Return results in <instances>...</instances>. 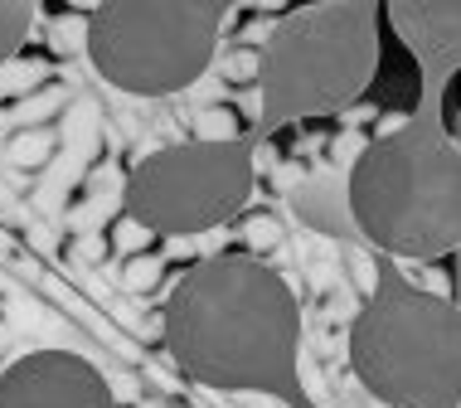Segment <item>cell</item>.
I'll list each match as a JSON object with an SVG mask.
<instances>
[{"label": "cell", "mask_w": 461, "mask_h": 408, "mask_svg": "<svg viewBox=\"0 0 461 408\" xmlns=\"http://www.w3.org/2000/svg\"><path fill=\"white\" fill-rule=\"evenodd\" d=\"M166 350L194 385L229 394H296L302 302L253 253L194 263L166 302Z\"/></svg>", "instance_id": "6da1fadb"}, {"label": "cell", "mask_w": 461, "mask_h": 408, "mask_svg": "<svg viewBox=\"0 0 461 408\" xmlns=\"http://www.w3.org/2000/svg\"><path fill=\"white\" fill-rule=\"evenodd\" d=\"M345 195L359 233L403 263L461 249V146L428 122L384 127L355 156Z\"/></svg>", "instance_id": "7a4b0ae2"}, {"label": "cell", "mask_w": 461, "mask_h": 408, "mask_svg": "<svg viewBox=\"0 0 461 408\" xmlns=\"http://www.w3.org/2000/svg\"><path fill=\"white\" fill-rule=\"evenodd\" d=\"M350 365L389 408H456L461 306L413 287L403 272H384L350 326Z\"/></svg>", "instance_id": "3957f363"}, {"label": "cell", "mask_w": 461, "mask_h": 408, "mask_svg": "<svg viewBox=\"0 0 461 408\" xmlns=\"http://www.w3.org/2000/svg\"><path fill=\"white\" fill-rule=\"evenodd\" d=\"M379 20L374 0L282 10L263 49V122L286 127L350 107L379 68Z\"/></svg>", "instance_id": "277c9868"}, {"label": "cell", "mask_w": 461, "mask_h": 408, "mask_svg": "<svg viewBox=\"0 0 461 408\" xmlns=\"http://www.w3.org/2000/svg\"><path fill=\"white\" fill-rule=\"evenodd\" d=\"M223 0H107L88 10V59L131 97H176L214 64Z\"/></svg>", "instance_id": "5b68a950"}, {"label": "cell", "mask_w": 461, "mask_h": 408, "mask_svg": "<svg viewBox=\"0 0 461 408\" xmlns=\"http://www.w3.org/2000/svg\"><path fill=\"white\" fill-rule=\"evenodd\" d=\"M253 195V146L248 141H180L151 151L127 180V219L160 239H199L229 224Z\"/></svg>", "instance_id": "8992f818"}, {"label": "cell", "mask_w": 461, "mask_h": 408, "mask_svg": "<svg viewBox=\"0 0 461 408\" xmlns=\"http://www.w3.org/2000/svg\"><path fill=\"white\" fill-rule=\"evenodd\" d=\"M0 408H117L103 369L73 350H30L0 369Z\"/></svg>", "instance_id": "52a82bcc"}, {"label": "cell", "mask_w": 461, "mask_h": 408, "mask_svg": "<svg viewBox=\"0 0 461 408\" xmlns=\"http://www.w3.org/2000/svg\"><path fill=\"white\" fill-rule=\"evenodd\" d=\"M422 59H461V0H413L384 10Z\"/></svg>", "instance_id": "ba28073f"}, {"label": "cell", "mask_w": 461, "mask_h": 408, "mask_svg": "<svg viewBox=\"0 0 461 408\" xmlns=\"http://www.w3.org/2000/svg\"><path fill=\"white\" fill-rule=\"evenodd\" d=\"M30 24H34V5L30 0H0V68L24 49L30 40Z\"/></svg>", "instance_id": "9c48e42d"}, {"label": "cell", "mask_w": 461, "mask_h": 408, "mask_svg": "<svg viewBox=\"0 0 461 408\" xmlns=\"http://www.w3.org/2000/svg\"><path fill=\"white\" fill-rule=\"evenodd\" d=\"M190 131H194V141H209V146L243 141L239 136V113H233V107H204V113H194Z\"/></svg>", "instance_id": "30bf717a"}, {"label": "cell", "mask_w": 461, "mask_h": 408, "mask_svg": "<svg viewBox=\"0 0 461 408\" xmlns=\"http://www.w3.org/2000/svg\"><path fill=\"white\" fill-rule=\"evenodd\" d=\"M160 272H166V258L160 253H136V258H127V267H122V287L127 292H156Z\"/></svg>", "instance_id": "8fae6325"}, {"label": "cell", "mask_w": 461, "mask_h": 408, "mask_svg": "<svg viewBox=\"0 0 461 408\" xmlns=\"http://www.w3.org/2000/svg\"><path fill=\"white\" fill-rule=\"evenodd\" d=\"M54 156V131H20L15 141H10V160H15V166H44V160Z\"/></svg>", "instance_id": "7c38bea8"}, {"label": "cell", "mask_w": 461, "mask_h": 408, "mask_svg": "<svg viewBox=\"0 0 461 408\" xmlns=\"http://www.w3.org/2000/svg\"><path fill=\"white\" fill-rule=\"evenodd\" d=\"M223 78L229 83H263V54L258 49H233L223 59Z\"/></svg>", "instance_id": "4fadbf2b"}, {"label": "cell", "mask_w": 461, "mask_h": 408, "mask_svg": "<svg viewBox=\"0 0 461 408\" xmlns=\"http://www.w3.org/2000/svg\"><path fill=\"white\" fill-rule=\"evenodd\" d=\"M243 239H248V249H253V258H258V253H272V249L282 243V224H277L272 214H253V219L243 224Z\"/></svg>", "instance_id": "5bb4252c"}, {"label": "cell", "mask_w": 461, "mask_h": 408, "mask_svg": "<svg viewBox=\"0 0 461 408\" xmlns=\"http://www.w3.org/2000/svg\"><path fill=\"white\" fill-rule=\"evenodd\" d=\"M151 239H156V233L146 229V224H136V219H122V224L112 229V243H117V249L127 253V258H136V253H151Z\"/></svg>", "instance_id": "9a60e30c"}, {"label": "cell", "mask_w": 461, "mask_h": 408, "mask_svg": "<svg viewBox=\"0 0 461 408\" xmlns=\"http://www.w3.org/2000/svg\"><path fill=\"white\" fill-rule=\"evenodd\" d=\"M447 141L461 146V73H452L447 83Z\"/></svg>", "instance_id": "2e32d148"}, {"label": "cell", "mask_w": 461, "mask_h": 408, "mask_svg": "<svg viewBox=\"0 0 461 408\" xmlns=\"http://www.w3.org/2000/svg\"><path fill=\"white\" fill-rule=\"evenodd\" d=\"M34 83H44V64H20L0 78V93H24V88H34Z\"/></svg>", "instance_id": "e0dca14e"}, {"label": "cell", "mask_w": 461, "mask_h": 408, "mask_svg": "<svg viewBox=\"0 0 461 408\" xmlns=\"http://www.w3.org/2000/svg\"><path fill=\"white\" fill-rule=\"evenodd\" d=\"M73 258H78V263H103V258H107V239H103V233H78V239H73Z\"/></svg>", "instance_id": "ac0fdd59"}, {"label": "cell", "mask_w": 461, "mask_h": 408, "mask_svg": "<svg viewBox=\"0 0 461 408\" xmlns=\"http://www.w3.org/2000/svg\"><path fill=\"white\" fill-rule=\"evenodd\" d=\"M350 267H355V282H359V292H365V296H374V292H379V277H384V272L374 267L365 253H350Z\"/></svg>", "instance_id": "d6986e66"}, {"label": "cell", "mask_w": 461, "mask_h": 408, "mask_svg": "<svg viewBox=\"0 0 461 408\" xmlns=\"http://www.w3.org/2000/svg\"><path fill=\"white\" fill-rule=\"evenodd\" d=\"M59 107V93H44V97H30V103L20 107V117H44V113H54Z\"/></svg>", "instance_id": "ffe728a7"}, {"label": "cell", "mask_w": 461, "mask_h": 408, "mask_svg": "<svg viewBox=\"0 0 461 408\" xmlns=\"http://www.w3.org/2000/svg\"><path fill=\"white\" fill-rule=\"evenodd\" d=\"M306 180V166H282L277 170V190H292V185Z\"/></svg>", "instance_id": "44dd1931"}, {"label": "cell", "mask_w": 461, "mask_h": 408, "mask_svg": "<svg viewBox=\"0 0 461 408\" xmlns=\"http://www.w3.org/2000/svg\"><path fill=\"white\" fill-rule=\"evenodd\" d=\"M194 253V239H166V253L160 258H190Z\"/></svg>", "instance_id": "7402d4cb"}, {"label": "cell", "mask_w": 461, "mask_h": 408, "mask_svg": "<svg viewBox=\"0 0 461 408\" xmlns=\"http://www.w3.org/2000/svg\"><path fill=\"white\" fill-rule=\"evenodd\" d=\"M0 345H5V326H0Z\"/></svg>", "instance_id": "603a6c76"}, {"label": "cell", "mask_w": 461, "mask_h": 408, "mask_svg": "<svg viewBox=\"0 0 461 408\" xmlns=\"http://www.w3.org/2000/svg\"><path fill=\"white\" fill-rule=\"evenodd\" d=\"M141 408H151V403H141ZM166 408H176V403H166Z\"/></svg>", "instance_id": "cb8c5ba5"}]
</instances>
